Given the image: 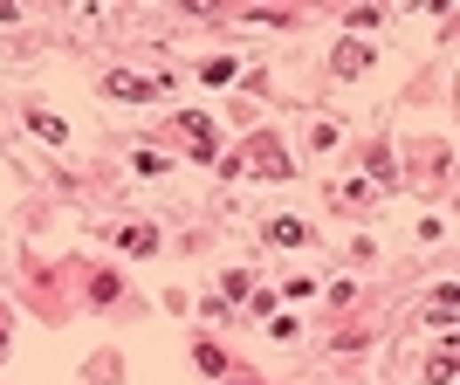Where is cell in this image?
I'll use <instances>...</instances> for the list:
<instances>
[{
    "label": "cell",
    "mask_w": 460,
    "mask_h": 385,
    "mask_svg": "<svg viewBox=\"0 0 460 385\" xmlns=\"http://www.w3.org/2000/svg\"><path fill=\"white\" fill-rule=\"evenodd\" d=\"M234 172H268V180H289V172H296V165H289V152H282L275 138H255V145H248V152L234 158Z\"/></svg>",
    "instance_id": "obj_1"
},
{
    "label": "cell",
    "mask_w": 460,
    "mask_h": 385,
    "mask_svg": "<svg viewBox=\"0 0 460 385\" xmlns=\"http://www.w3.org/2000/svg\"><path fill=\"white\" fill-rule=\"evenodd\" d=\"M103 90H110V97H124V103H152V97H165V76H131V69H110V76H103Z\"/></svg>",
    "instance_id": "obj_2"
},
{
    "label": "cell",
    "mask_w": 460,
    "mask_h": 385,
    "mask_svg": "<svg viewBox=\"0 0 460 385\" xmlns=\"http://www.w3.org/2000/svg\"><path fill=\"white\" fill-rule=\"evenodd\" d=\"M179 124H186V138L200 145V165H213V124H206L200 110H179Z\"/></svg>",
    "instance_id": "obj_3"
},
{
    "label": "cell",
    "mask_w": 460,
    "mask_h": 385,
    "mask_svg": "<svg viewBox=\"0 0 460 385\" xmlns=\"http://www.w3.org/2000/svg\"><path fill=\"white\" fill-rule=\"evenodd\" d=\"M364 69H371V49L364 42H344L337 49V76H364Z\"/></svg>",
    "instance_id": "obj_4"
},
{
    "label": "cell",
    "mask_w": 460,
    "mask_h": 385,
    "mask_svg": "<svg viewBox=\"0 0 460 385\" xmlns=\"http://www.w3.org/2000/svg\"><path fill=\"white\" fill-rule=\"evenodd\" d=\"M268 241H282V248H303V241H309V221H296V213H282L275 228H268Z\"/></svg>",
    "instance_id": "obj_5"
},
{
    "label": "cell",
    "mask_w": 460,
    "mask_h": 385,
    "mask_svg": "<svg viewBox=\"0 0 460 385\" xmlns=\"http://www.w3.org/2000/svg\"><path fill=\"white\" fill-rule=\"evenodd\" d=\"M193 365H200L206 379H220V372H227V351H220V344H200V351H193Z\"/></svg>",
    "instance_id": "obj_6"
},
{
    "label": "cell",
    "mask_w": 460,
    "mask_h": 385,
    "mask_svg": "<svg viewBox=\"0 0 460 385\" xmlns=\"http://www.w3.org/2000/svg\"><path fill=\"white\" fill-rule=\"evenodd\" d=\"M117 241H124L131 255H152V248H158V228H124Z\"/></svg>",
    "instance_id": "obj_7"
},
{
    "label": "cell",
    "mask_w": 460,
    "mask_h": 385,
    "mask_svg": "<svg viewBox=\"0 0 460 385\" xmlns=\"http://www.w3.org/2000/svg\"><path fill=\"white\" fill-rule=\"evenodd\" d=\"M200 76H206V83H234V76H241V62H227V55H213V62H200Z\"/></svg>",
    "instance_id": "obj_8"
},
{
    "label": "cell",
    "mask_w": 460,
    "mask_h": 385,
    "mask_svg": "<svg viewBox=\"0 0 460 385\" xmlns=\"http://www.w3.org/2000/svg\"><path fill=\"white\" fill-rule=\"evenodd\" d=\"M28 124H35V138H49V145H62V117H49V110H35Z\"/></svg>",
    "instance_id": "obj_9"
},
{
    "label": "cell",
    "mask_w": 460,
    "mask_h": 385,
    "mask_svg": "<svg viewBox=\"0 0 460 385\" xmlns=\"http://www.w3.org/2000/svg\"><path fill=\"white\" fill-rule=\"evenodd\" d=\"M0 351H7V331H0Z\"/></svg>",
    "instance_id": "obj_10"
}]
</instances>
